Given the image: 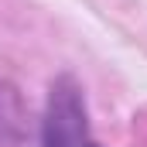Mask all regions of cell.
I'll use <instances>...</instances> for the list:
<instances>
[{"instance_id":"6da1fadb","label":"cell","mask_w":147,"mask_h":147,"mask_svg":"<svg viewBox=\"0 0 147 147\" xmlns=\"http://www.w3.org/2000/svg\"><path fill=\"white\" fill-rule=\"evenodd\" d=\"M41 140H45V147H99L89 134L86 99L72 75H58L51 82Z\"/></svg>"},{"instance_id":"7a4b0ae2","label":"cell","mask_w":147,"mask_h":147,"mask_svg":"<svg viewBox=\"0 0 147 147\" xmlns=\"http://www.w3.org/2000/svg\"><path fill=\"white\" fill-rule=\"evenodd\" d=\"M28 140V106L10 82H0V147H21Z\"/></svg>"}]
</instances>
